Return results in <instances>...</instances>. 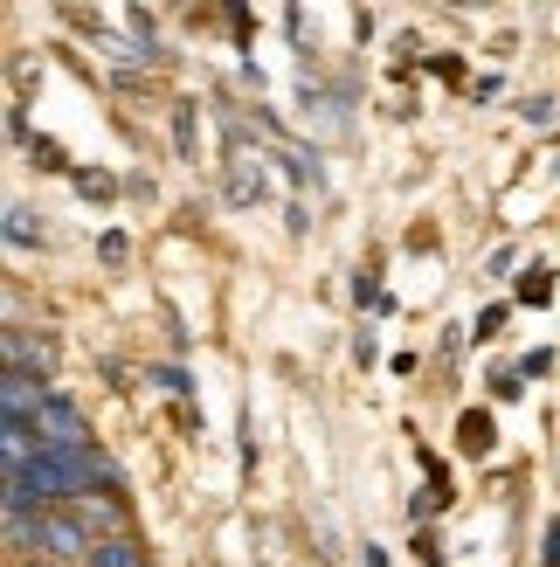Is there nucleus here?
I'll use <instances>...</instances> for the list:
<instances>
[{"instance_id": "nucleus-5", "label": "nucleus", "mask_w": 560, "mask_h": 567, "mask_svg": "<svg viewBox=\"0 0 560 567\" xmlns=\"http://www.w3.org/2000/svg\"><path fill=\"white\" fill-rule=\"evenodd\" d=\"M491 443V415H464V450H485Z\"/></svg>"}, {"instance_id": "nucleus-6", "label": "nucleus", "mask_w": 560, "mask_h": 567, "mask_svg": "<svg viewBox=\"0 0 560 567\" xmlns=\"http://www.w3.org/2000/svg\"><path fill=\"white\" fill-rule=\"evenodd\" d=\"M547 567H560V519L547 526Z\"/></svg>"}, {"instance_id": "nucleus-3", "label": "nucleus", "mask_w": 560, "mask_h": 567, "mask_svg": "<svg viewBox=\"0 0 560 567\" xmlns=\"http://www.w3.org/2000/svg\"><path fill=\"white\" fill-rule=\"evenodd\" d=\"M70 513L83 519V533H91V540H97V533H104V540H118V498H104V492H83L76 505H70Z\"/></svg>"}, {"instance_id": "nucleus-4", "label": "nucleus", "mask_w": 560, "mask_h": 567, "mask_svg": "<svg viewBox=\"0 0 560 567\" xmlns=\"http://www.w3.org/2000/svg\"><path fill=\"white\" fill-rule=\"evenodd\" d=\"M91 567H146V547H138L132 533H118V540H97Z\"/></svg>"}, {"instance_id": "nucleus-2", "label": "nucleus", "mask_w": 560, "mask_h": 567, "mask_svg": "<svg viewBox=\"0 0 560 567\" xmlns=\"http://www.w3.org/2000/svg\"><path fill=\"white\" fill-rule=\"evenodd\" d=\"M0 402H8V422H28V430H35L49 394H42L35 381H28V374H8V381H0Z\"/></svg>"}, {"instance_id": "nucleus-1", "label": "nucleus", "mask_w": 560, "mask_h": 567, "mask_svg": "<svg viewBox=\"0 0 560 567\" xmlns=\"http://www.w3.org/2000/svg\"><path fill=\"white\" fill-rule=\"evenodd\" d=\"M35 554H49V560H83V567H91L97 540L83 533L76 513H35Z\"/></svg>"}]
</instances>
